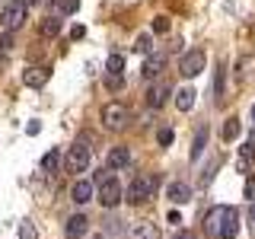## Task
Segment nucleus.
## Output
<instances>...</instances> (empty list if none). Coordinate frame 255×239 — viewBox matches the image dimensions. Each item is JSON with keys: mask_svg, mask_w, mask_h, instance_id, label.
Segmentation results:
<instances>
[{"mask_svg": "<svg viewBox=\"0 0 255 239\" xmlns=\"http://www.w3.org/2000/svg\"><path fill=\"white\" fill-rule=\"evenodd\" d=\"M134 48H137L140 54H147V51H150V35H140V38H137V45H134Z\"/></svg>", "mask_w": 255, "mask_h": 239, "instance_id": "29", "label": "nucleus"}, {"mask_svg": "<svg viewBox=\"0 0 255 239\" xmlns=\"http://www.w3.org/2000/svg\"><path fill=\"white\" fill-rule=\"evenodd\" d=\"M153 32L166 35V32H169V16H156V19H153Z\"/></svg>", "mask_w": 255, "mask_h": 239, "instance_id": "25", "label": "nucleus"}, {"mask_svg": "<svg viewBox=\"0 0 255 239\" xmlns=\"http://www.w3.org/2000/svg\"><path fill=\"white\" fill-rule=\"evenodd\" d=\"M204 143H207V127H201V131L195 134V147H191V159H198V156H201Z\"/></svg>", "mask_w": 255, "mask_h": 239, "instance_id": "23", "label": "nucleus"}, {"mask_svg": "<svg viewBox=\"0 0 255 239\" xmlns=\"http://www.w3.org/2000/svg\"><path fill=\"white\" fill-rule=\"evenodd\" d=\"M122 201H125V188L115 175H109L106 182H99V204L102 207H118Z\"/></svg>", "mask_w": 255, "mask_h": 239, "instance_id": "3", "label": "nucleus"}, {"mask_svg": "<svg viewBox=\"0 0 255 239\" xmlns=\"http://www.w3.org/2000/svg\"><path fill=\"white\" fill-rule=\"evenodd\" d=\"M195 90L191 86H182L179 93H175V106H179V112H191V106H195Z\"/></svg>", "mask_w": 255, "mask_h": 239, "instance_id": "15", "label": "nucleus"}, {"mask_svg": "<svg viewBox=\"0 0 255 239\" xmlns=\"http://www.w3.org/2000/svg\"><path fill=\"white\" fill-rule=\"evenodd\" d=\"M93 195H96V185H93V182H86V179H77L74 188H70V201H74V204L93 201Z\"/></svg>", "mask_w": 255, "mask_h": 239, "instance_id": "9", "label": "nucleus"}, {"mask_svg": "<svg viewBox=\"0 0 255 239\" xmlns=\"http://www.w3.org/2000/svg\"><path fill=\"white\" fill-rule=\"evenodd\" d=\"M223 77H227V74H223V67L217 70V83H214V93H217V96H223Z\"/></svg>", "mask_w": 255, "mask_h": 239, "instance_id": "31", "label": "nucleus"}, {"mask_svg": "<svg viewBox=\"0 0 255 239\" xmlns=\"http://www.w3.org/2000/svg\"><path fill=\"white\" fill-rule=\"evenodd\" d=\"M156 140H159V147H169V143H172V131H169V127H163V131L156 134Z\"/></svg>", "mask_w": 255, "mask_h": 239, "instance_id": "27", "label": "nucleus"}, {"mask_svg": "<svg viewBox=\"0 0 255 239\" xmlns=\"http://www.w3.org/2000/svg\"><path fill=\"white\" fill-rule=\"evenodd\" d=\"M70 35H74V38H83L86 29H83V26H74V29H70Z\"/></svg>", "mask_w": 255, "mask_h": 239, "instance_id": "34", "label": "nucleus"}, {"mask_svg": "<svg viewBox=\"0 0 255 239\" xmlns=\"http://www.w3.org/2000/svg\"><path fill=\"white\" fill-rule=\"evenodd\" d=\"M169 83H156V86H150L147 90V106L150 109H163L166 106V99H169Z\"/></svg>", "mask_w": 255, "mask_h": 239, "instance_id": "11", "label": "nucleus"}, {"mask_svg": "<svg viewBox=\"0 0 255 239\" xmlns=\"http://www.w3.org/2000/svg\"><path fill=\"white\" fill-rule=\"evenodd\" d=\"M86 230H90V220H86V214H74V217H67V227H64V233H67V239H83Z\"/></svg>", "mask_w": 255, "mask_h": 239, "instance_id": "10", "label": "nucleus"}, {"mask_svg": "<svg viewBox=\"0 0 255 239\" xmlns=\"http://www.w3.org/2000/svg\"><path fill=\"white\" fill-rule=\"evenodd\" d=\"M252 121H255V106H252Z\"/></svg>", "mask_w": 255, "mask_h": 239, "instance_id": "38", "label": "nucleus"}, {"mask_svg": "<svg viewBox=\"0 0 255 239\" xmlns=\"http://www.w3.org/2000/svg\"><path fill=\"white\" fill-rule=\"evenodd\" d=\"M58 32H61V19H58V16H48V19L42 22V35H58Z\"/></svg>", "mask_w": 255, "mask_h": 239, "instance_id": "22", "label": "nucleus"}, {"mask_svg": "<svg viewBox=\"0 0 255 239\" xmlns=\"http://www.w3.org/2000/svg\"><path fill=\"white\" fill-rule=\"evenodd\" d=\"M128 163H131V150L128 147H112L109 150V156H106L109 169H128Z\"/></svg>", "mask_w": 255, "mask_h": 239, "instance_id": "12", "label": "nucleus"}, {"mask_svg": "<svg viewBox=\"0 0 255 239\" xmlns=\"http://www.w3.org/2000/svg\"><path fill=\"white\" fill-rule=\"evenodd\" d=\"M128 118H131V112H128V106H122V102L102 106V124H106L109 131H122V127L128 124Z\"/></svg>", "mask_w": 255, "mask_h": 239, "instance_id": "2", "label": "nucleus"}, {"mask_svg": "<svg viewBox=\"0 0 255 239\" xmlns=\"http://www.w3.org/2000/svg\"><path fill=\"white\" fill-rule=\"evenodd\" d=\"M48 77H51V70L42 67V64H32V67L22 70V83H26L29 90H42V86L48 83Z\"/></svg>", "mask_w": 255, "mask_h": 239, "instance_id": "8", "label": "nucleus"}, {"mask_svg": "<svg viewBox=\"0 0 255 239\" xmlns=\"http://www.w3.org/2000/svg\"><path fill=\"white\" fill-rule=\"evenodd\" d=\"M58 166H61V153H58V147H51V150L42 156V169H45V172H58Z\"/></svg>", "mask_w": 255, "mask_h": 239, "instance_id": "19", "label": "nucleus"}, {"mask_svg": "<svg viewBox=\"0 0 255 239\" xmlns=\"http://www.w3.org/2000/svg\"><path fill=\"white\" fill-rule=\"evenodd\" d=\"M19 239H38V230H35V223H32V220H22L19 223Z\"/></svg>", "mask_w": 255, "mask_h": 239, "instance_id": "24", "label": "nucleus"}, {"mask_svg": "<svg viewBox=\"0 0 255 239\" xmlns=\"http://www.w3.org/2000/svg\"><path fill=\"white\" fill-rule=\"evenodd\" d=\"M128 236L131 239H159V230L153 227V223H134Z\"/></svg>", "mask_w": 255, "mask_h": 239, "instance_id": "14", "label": "nucleus"}, {"mask_svg": "<svg viewBox=\"0 0 255 239\" xmlns=\"http://www.w3.org/2000/svg\"><path fill=\"white\" fill-rule=\"evenodd\" d=\"M166 198H169L172 204H185V201H191V188L185 182H172V185L166 188Z\"/></svg>", "mask_w": 255, "mask_h": 239, "instance_id": "13", "label": "nucleus"}, {"mask_svg": "<svg viewBox=\"0 0 255 239\" xmlns=\"http://www.w3.org/2000/svg\"><path fill=\"white\" fill-rule=\"evenodd\" d=\"M172 239H195V233H191V230H179Z\"/></svg>", "mask_w": 255, "mask_h": 239, "instance_id": "32", "label": "nucleus"}, {"mask_svg": "<svg viewBox=\"0 0 255 239\" xmlns=\"http://www.w3.org/2000/svg\"><path fill=\"white\" fill-rule=\"evenodd\" d=\"M64 169L74 172V175L90 169V147H86V143H74V147L67 150V156H64Z\"/></svg>", "mask_w": 255, "mask_h": 239, "instance_id": "4", "label": "nucleus"}, {"mask_svg": "<svg viewBox=\"0 0 255 239\" xmlns=\"http://www.w3.org/2000/svg\"><path fill=\"white\" fill-rule=\"evenodd\" d=\"M252 156H255V140L249 143H243V150H239V169H249V163H252Z\"/></svg>", "mask_w": 255, "mask_h": 239, "instance_id": "20", "label": "nucleus"}, {"mask_svg": "<svg viewBox=\"0 0 255 239\" xmlns=\"http://www.w3.org/2000/svg\"><path fill=\"white\" fill-rule=\"evenodd\" d=\"M26 13H29V3H6L3 13H0V26L3 32H16L26 22Z\"/></svg>", "mask_w": 255, "mask_h": 239, "instance_id": "5", "label": "nucleus"}, {"mask_svg": "<svg viewBox=\"0 0 255 239\" xmlns=\"http://www.w3.org/2000/svg\"><path fill=\"white\" fill-rule=\"evenodd\" d=\"M163 64H166L163 54H153V58H147V64H143V70H140V74L147 77V80H153V77L159 74V70H163Z\"/></svg>", "mask_w": 255, "mask_h": 239, "instance_id": "18", "label": "nucleus"}, {"mask_svg": "<svg viewBox=\"0 0 255 239\" xmlns=\"http://www.w3.org/2000/svg\"><path fill=\"white\" fill-rule=\"evenodd\" d=\"M204 64H207V54L201 51V48H191V51L182 54L179 70H182V77H198L204 70Z\"/></svg>", "mask_w": 255, "mask_h": 239, "instance_id": "6", "label": "nucleus"}, {"mask_svg": "<svg viewBox=\"0 0 255 239\" xmlns=\"http://www.w3.org/2000/svg\"><path fill=\"white\" fill-rule=\"evenodd\" d=\"M26 131H29V134H38V131H42V124H38V121H29Z\"/></svg>", "mask_w": 255, "mask_h": 239, "instance_id": "35", "label": "nucleus"}, {"mask_svg": "<svg viewBox=\"0 0 255 239\" xmlns=\"http://www.w3.org/2000/svg\"><path fill=\"white\" fill-rule=\"evenodd\" d=\"M13 48V32H3V35H0V51H10Z\"/></svg>", "mask_w": 255, "mask_h": 239, "instance_id": "28", "label": "nucleus"}, {"mask_svg": "<svg viewBox=\"0 0 255 239\" xmlns=\"http://www.w3.org/2000/svg\"><path fill=\"white\" fill-rule=\"evenodd\" d=\"M106 83H109V90H118V86H122V77H109Z\"/></svg>", "mask_w": 255, "mask_h": 239, "instance_id": "33", "label": "nucleus"}, {"mask_svg": "<svg viewBox=\"0 0 255 239\" xmlns=\"http://www.w3.org/2000/svg\"><path fill=\"white\" fill-rule=\"evenodd\" d=\"M80 0H58V13H77Z\"/></svg>", "mask_w": 255, "mask_h": 239, "instance_id": "26", "label": "nucleus"}, {"mask_svg": "<svg viewBox=\"0 0 255 239\" xmlns=\"http://www.w3.org/2000/svg\"><path fill=\"white\" fill-rule=\"evenodd\" d=\"M239 134H243V121H239L236 115H230L227 121H223V140H236Z\"/></svg>", "mask_w": 255, "mask_h": 239, "instance_id": "17", "label": "nucleus"}, {"mask_svg": "<svg viewBox=\"0 0 255 239\" xmlns=\"http://www.w3.org/2000/svg\"><path fill=\"white\" fill-rule=\"evenodd\" d=\"M246 198H249V201L255 204V175H252L249 182H246Z\"/></svg>", "mask_w": 255, "mask_h": 239, "instance_id": "30", "label": "nucleus"}, {"mask_svg": "<svg viewBox=\"0 0 255 239\" xmlns=\"http://www.w3.org/2000/svg\"><path fill=\"white\" fill-rule=\"evenodd\" d=\"M236 236H239V214L230 211V217H227V223H223V230H220V239H236Z\"/></svg>", "mask_w": 255, "mask_h": 239, "instance_id": "16", "label": "nucleus"}, {"mask_svg": "<svg viewBox=\"0 0 255 239\" xmlns=\"http://www.w3.org/2000/svg\"><path fill=\"white\" fill-rule=\"evenodd\" d=\"M106 70H109V77H122V70H125V58H122V54H109Z\"/></svg>", "mask_w": 255, "mask_h": 239, "instance_id": "21", "label": "nucleus"}, {"mask_svg": "<svg viewBox=\"0 0 255 239\" xmlns=\"http://www.w3.org/2000/svg\"><path fill=\"white\" fill-rule=\"evenodd\" d=\"M26 3H29V6H32V3H42V0H26Z\"/></svg>", "mask_w": 255, "mask_h": 239, "instance_id": "37", "label": "nucleus"}, {"mask_svg": "<svg viewBox=\"0 0 255 239\" xmlns=\"http://www.w3.org/2000/svg\"><path fill=\"white\" fill-rule=\"evenodd\" d=\"M249 217H252V220H255V204H252V211H249Z\"/></svg>", "mask_w": 255, "mask_h": 239, "instance_id": "36", "label": "nucleus"}, {"mask_svg": "<svg viewBox=\"0 0 255 239\" xmlns=\"http://www.w3.org/2000/svg\"><path fill=\"white\" fill-rule=\"evenodd\" d=\"M230 211H233V207H227V204L211 207V211L204 214V230H207V233H211V236H220V230H223V223H227Z\"/></svg>", "mask_w": 255, "mask_h": 239, "instance_id": "7", "label": "nucleus"}, {"mask_svg": "<svg viewBox=\"0 0 255 239\" xmlns=\"http://www.w3.org/2000/svg\"><path fill=\"white\" fill-rule=\"evenodd\" d=\"M156 185H159V179H156V175H137V179H134L131 185H128L125 198H128L131 204H143V201H150V198H153Z\"/></svg>", "mask_w": 255, "mask_h": 239, "instance_id": "1", "label": "nucleus"}]
</instances>
